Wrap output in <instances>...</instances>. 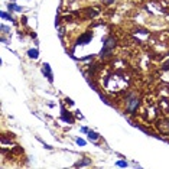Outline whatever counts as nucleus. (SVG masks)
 Segmentation results:
<instances>
[{"mask_svg":"<svg viewBox=\"0 0 169 169\" xmlns=\"http://www.w3.org/2000/svg\"><path fill=\"white\" fill-rule=\"evenodd\" d=\"M117 45V39L114 36H107L103 39V49L100 51V58H107L113 54V49Z\"/></svg>","mask_w":169,"mask_h":169,"instance_id":"f257e3e1","label":"nucleus"},{"mask_svg":"<svg viewBox=\"0 0 169 169\" xmlns=\"http://www.w3.org/2000/svg\"><path fill=\"white\" fill-rule=\"evenodd\" d=\"M140 104V98L136 93H130L127 97H126V111L130 113V114H134L137 107Z\"/></svg>","mask_w":169,"mask_h":169,"instance_id":"f03ea898","label":"nucleus"},{"mask_svg":"<svg viewBox=\"0 0 169 169\" xmlns=\"http://www.w3.org/2000/svg\"><path fill=\"white\" fill-rule=\"evenodd\" d=\"M156 129L160 134L169 136V120L168 119H157L156 120Z\"/></svg>","mask_w":169,"mask_h":169,"instance_id":"7ed1b4c3","label":"nucleus"},{"mask_svg":"<svg viewBox=\"0 0 169 169\" xmlns=\"http://www.w3.org/2000/svg\"><path fill=\"white\" fill-rule=\"evenodd\" d=\"M91 39H93V32H86V33H82V35L78 38L77 43H78V45H87V43L91 42Z\"/></svg>","mask_w":169,"mask_h":169,"instance_id":"20e7f679","label":"nucleus"},{"mask_svg":"<svg viewBox=\"0 0 169 169\" xmlns=\"http://www.w3.org/2000/svg\"><path fill=\"white\" fill-rule=\"evenodd\" d=\"M42 72H43V75H46V78H48L51 82L54 81V74H52L51 65H49L48 62H43V65H42Z\"/></svg>","mask_w":169,"mask_h":169,"instance_id":"39448f33","label":"nucleus"},{"mask_svg":"<svg viewBox=\"0 0 169 169\" xmlns=\"http://www.w3.org/2000/svg\"><path fill=\"white\" fill-rule=\"evenodd\" d=\"M61 111H62V113H61V119H62L65 123H69V124H71V123H74V117L71 116V113H69V111H67L64 107H62V110H61Z\"/></svg>","mask_w":169,"mask_h":169,"instance_id":"423d86ee","label":"nucleus"},{"mask_svg":"<svg viewBox=\"0 0 169 169\" xmlns=\"http://www.w3.org/2000/svg\"><path fill=\"white\" fill-rule=\"evenodd\" d=\"M7 9L10 12H22L23 10V7L19 6V5H16V3H7Z\"/></svg>","mask_w":169,"mask_h":169,"instance_id":"0eeeda50","label":"nucleus"},{"mask_svg":"<svg viewBox=\"0 0 169 169\" xmlns=\"http://www.w3.org/2000/svg\"><path fill=\"white\" fill-rule=\"evenodd\" d=\"M87 136H88V140H91V142H96V140L100 139V134H98L97 132H94V130H90V132L87 133Z\"/></svg>","mask_w":169,"mask_h":169,"instance_id":"6e6552de","label":"nucleus"},{"mask_svg":"<svg viewBox=\"0 0 169 169\" xmlns=\"http://www.w3.org/2000/svg\"><path fill=\"white\" fill-rule=\"evenodd\" d=\"M90 163H91V159H88V157H84L82 160L77 162L74 166H75V168H81V166H87V165H90Z\"/></svg>","mask_w":169,"mask_h":169,"instance_id":"1a4fd4ad","label":"nucleus"},{"mask_svg":"<svg viewBox=\"0 0 169 169\" xmlns=\"http://www.w3.org/2000/svg\"><path fill=\"white\" fill-rule=\"evenodd\" d=\"M28 56L31 58V59H38L39 58V51L35 48V49H29L28 51Z\"/></svg>","mask_w":169,"mask_h":169,"instance_id":"9d476101","label":"nucleus"},{"mask_svg":"<svg viewBox=\"0 0 169 169\" xmlns=\"http://www.w3.org/2000/svg\"><path fill=\"white\" fill-rule=\"evenodd\" d=\"M0 18H2L3 20H10V22H15L13 16H12V15H9L7 12H0Z\"/></svg>","mask_w":169,"mask_h":169,"instance_id":"9b49d317","label":"nucleus"},{"mask_svg":"<svg viewBox=\"0 0 169 169\" xmlns=\"http://www.w3.org/2000/svg\"><path fill=\"white\" fill-rule=\"evenodd\" d=\"M0 31H2L3 33H10V28H9V26H6V25H3V23L0 25Z\"/></svg>","mask_w":169,"mask_h":169,"instance_id":"f8f14e48","label":"nucleus"},{"mask_svg":"<svg viewBox=\"0 0 169 169\" xmlns=\"http://www.w3.org/2000/svg\"><path fill=\"white\" fill-rule=\"evenodd\" d=\"M116 165H117L119 168H126L129 163H127L126 160H117V162H116Z\"/></svg>","mask_w":169,"mask_h":169,"instance_id":"ddd939ff","label":"nucleus"},{"mask_svg":"<svg viewBox=\"0 0 169 169\" xmlns=\"http://www.w3.org/2000/svg\"><path fill=\"white\" fill-rule=\"evenodd\" d=\"M75 142H77V145H78V146H86V145H87V142L84 140V139H81V137L75 139Z\"/></svg>","mask_w":169,"mask_h":169,"instance_id":"4468645a","label":"nucleus"},{"mask_svg":"<svg viewBox=\"0 0 169 169\" xmlns=\"http://www.w3.org/2000/svg\"><path fill=\"white\" fill-rule=\"evenodd\" d=\"M162 69H163V71H168V69H169V59H168V61H166V62L163 64V67H162Z\"/></svg>","mask_w":169,"mask_h":169,"instance_id":"2eb2a0df","label":"nucleus"},{"mask_svg":"<svg viewBox=\"0 0 169 169\" xmlns=\"http://www.w3.org/2000/svg\"><path fill=\"white\" fill-rule=\"evenodd\" d=\"M81 132H82V133H88L90 129H88V127H81Z\"/></svg>","mask_w":169,"mask_h":169,"instance_id":"dca6fc26","label":"nucleus"},{"mask_svg":"<svg viewBox=\"0 0 169 169\" xmlns=\"http://www.w3.org/2000/svg\"><path fill=\"white\" fill-rule=\"evenodd\" d=\"M82 61H88V59H93V55H88V56H84V58H81Z\"/></svg>","mask_w":169,"mask_h":169,"instance_id":"f3484780","label":"nucleus"},{"mask_svg":"<svg viewBox=\"0 0 169 169\" xmlns=\"http://www.w3.org/2000/svg\"><path fill=\"white\" fill-rule=\"evenodd\" d=\"M2 42H3V43H6V42H7V39H6L5 36H2Z\"/></svg>","mask_w":169,"mask_h":169,"instance_id":"a211bd4d","label":"nucleus"},{"mask_svg":"<svg viewBox=\"0 0 169 169\" xmlns=\"http://www.w3.org/2000/svg\"><path fill=\"white\" fill-rule=\"evenodd\" d=\"M113 2H114V0H106V3H107V5H110V3H113Z\"/></svg>","mask_w":169,"mask_h":169,"instance_id":"6ab92c4d","label":"nucleus"}]
</instances>
